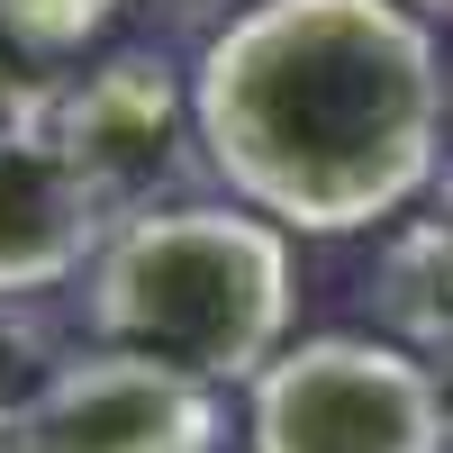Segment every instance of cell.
<instances>
[{
  "label": "cell",
  "mask_w": 453,
  "mask_h": 453,
  "mask_svg": "<svg viewBox=\"0 0 453 453\" xmlns=\"http://www.w3.org/2000/svg\"><path fill=\"white\" fill-rule=\"evenodd\" d=\"M209 173L299 236L399 218L444 164L453 82L408 0H245L191 82Z\"/></svg>",
  "instance_id": "6da1fadb"
},
{
  "label": "cell",
  "mask_w": 453,
  "mask_h": 453,
  "mask_svg": "<svg viewBox=\"0 0 453 453\" xmlns=\"http://www.w3.org/2000/svg\"><path fill=\"white\" fill-rule=\"evenodd\" d=\"M91 326L181 381H254L290 326V226L226 200L136 209L91 263Z\"/></svg>",
  "instance_id": "7a4b0ae2"
},
{
  "label": "cell",
  "mask_w": 453,
  "mask_h": 453,
  "mask_svg": "<svg viewBox=\"0 0 453 453\" xmlns=\"http://www.w3.org/2000/svg\"><path fill=\"white\" fill-rule=\"evenodd\" d=\"M254 453H453L426 354L381 335H309L254 372Z\"/></svg>",
  "instance_id": "3957f363"
},
{
  "label": "cell",
  "mask_w": 453,
  "mask_h": 453,
  "mask_svg": "<svg viewBox=\"0 0 453 453\" xmlns=\"http://www.w3.org/2000/svg\"><path fill=\"white\" fill-rule=\"evenodd\" d=\"M226 418L209 381H181L136 354H82L64 363L10 418V453H218Z\"/></svg>",
  "instance_id": "277c9868"
},
{
  "label": "cell",
  "mask_w": 453,
  "mask_h": 453,
  "mask_svg": "<svg viewBox=\"0 0 453 453\" xmlns=\"http://www.w3.org/2000/svg\"><path fill=\"white\" fill-rule=\"evenodd\" d=\"M109 236H119V209L46 127V82L19 91L0 109V299L73 281L82 263H100Z\"/></svg>",
  "instance_id": "5b68a950"
},
{
  "label": "cell",
  "mask_w": 453,
  "mask_h": 453,
  "mask_svg": "<svg viewBox=\"0 0 453 453\" xmlns=\"http://www.w3.org/2000/svg\"><path fill=\"white\" fill-rule=\"evenodd\" d=\"M46 127L64 136V155L91 173V191L119 218L155 209V191L181 173V136H200L191 100L173 91V73L155 55H119L82 82L46 91Z\"/></svg>",
  "instance_id": "8992f818"
},
{
  "label": "cell",
  "mask_w": 453,
  "mask_h": 453,
  "mask_svg": "<svg viewBox=\"0 0 453 453\" xmlns=\"http://www.w3.org/2000/svg\"><path fill=\"white\" fill-rule=\"evenodd\" d=\"M381 309L399 335H418V345H435V335L453 326V226L426 218V226H408V236L390 245L381 263Z\"/></svg>",
  "instance_id": "52a82bcc"
},
{
  "label": "cell",
  "mask_w": 453,
  "mask_h": 453,
  "mask_svg": "<svg viewBox=\"0 0 453 453\" xmlns=\"http://www.w3.org/2000/svg\"><path fill=\"white\" fill-rule=\"evenodd\" d=\"M109 10L119 0H0V36L27 55H73L109 27Z\"/></svg>",
  "instance_id": "ba28073f"
},
{
  "label": "cell",
  "mask_w": 453,
  "mask_h": 453,
  "mask_svg": "<svg viewBox=\"0 0 453 453\" xmlns=\"http://www.w3.org/2000/svg\"><path fill=\"white\" fill-rule=\"evenodd\" d=\"M426 381H435V418H444V444H453V326L426 345Z\"/></svg>",
  "instance_id": "9c48e42d"
},
{
  "label": "cell",
  "mask_w": 453,
  "mask_h": 453,
  "mask_svg": "<svg viewBox=\"0 0 453 453\" xmlns=\"http://www.w3.org/2000/svg\"><path fill=\"white\" fill-rule=\"evenodd\" d=\"M444 226H453V173H444Z\"/></svg>",
  "instance_id": "30bf717a"
},
{
  "label": "cell",
  "mask_w": 453,
  "mask_h": 453,
  "mask_svg": "<svg viewBox=\"0 0 453 453\" xmlns=\"http://www.w3.org/2000/svg\"><path fill=\"white\" fill-rule=\"evenodd\" d=\"M173 10H200V0H173Z\"/></svg>",
  "instance_id": "8fae6325"
},
{
  "label": "cell",
  "mask_w": 453,
  "mask_h": 453,
  "mask_svg": "<svg viewBox=\"0 0 453 453\" xmlns=\"http://www.w3.org/2000/svg\"><path fill=\"white\" fill-rule=\"evenodd\" d=\"M444 82H453V64H444Z\"/></svg>",
  "instance_id": "7c38bea8"
}]
</instances>
